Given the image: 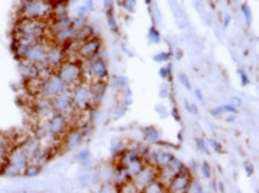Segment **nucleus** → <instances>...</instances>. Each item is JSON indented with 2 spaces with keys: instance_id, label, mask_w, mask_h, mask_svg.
Listing matches in <instances>:
<instances>
[{
  "instance_id": "37",
  "label": "nucleus",
  "mask_w": 259,
  "mask_h": 193,
  "mask_svg": "<svg viewBox=\"0 0 259 193\" xmlns=\"http://www.w3.org/2000/svg\"><path fill=\"white\" fill-rule=\"evenodd\" d=\"M153 60L156 61V62H163V61H168L169 60V54L168 52H159L157 56H154Z\"/></svg>"
},
{
  "instance_id": "35",
  "label": "nucleus",
  "mask_w": 259,
  "mask_h": 193,
  "mask_svg": "<svg viewBox=\"0 0 259 193\" xmlns=\"http://www.w3.org/2000/svg\"><path fill=\"white\" fill-rule=\"evenodd\" d=\"M124 8L130 14H133L136 10V8H137V0H124Z\"/></svg>"
},
{
  "instance_id": "52",
  "label": "nucleus",
  "mask_w": 259,
  "mask_h": 193,
  "mask_svg": "<svg viewBox=\"0 0 259 193\" xmlns=\"http://www.w3.org/2000/svg\"><path fill=\"white\" fill-rule=\"evenodd\" d=\"M233 100H234V104H237V106H240V104H242V100H240L239 98H233Z\"/></svg>"
},
{
  "instance_id": "13",
  "label": "nucleus",
  "mask_w": 259,
  "mask_h": 193,
  "mask_svg": "<svg viewBox=\"0 0 259 193\" xmlns=\"http://www.w3.org/2000/svg\"><path fill=\"white\" fill-rule=\"evenodd\" d=\"M47 46H48V42H46V40H43L41 42L31 45L22 60L35 62V64H44L47 56Z\"/></svg>"
},
{
  "instance_id": "54",
  "label": "nucleus",
  "mask_w": 259,
  "mask_h": 193,
  "mask_svg": "<svg viewBox=\"0 0 259 193\" xmlns=\"http://www.w3.org/2000/svg\"><path fill=\"white\" fill-rule=\"evenodd\" d=\"M247 174H249V176L252 174V166H249V164H247Z\"/></svg>"
},
{
  "instance_id": "41",
  "label": "nucleus",
  "mask_w": 259,
  "mask_h": 193,
  "mask_svg": "<svg viewBox=\"0 0 259 193\" xmlns=\"http://www.w3.org/2000/svg\"><path fill=\"white\" fill-rule=\"evenodd\" d=\"M242 12H243V15L246 16V20H247V24H250V19H252V14H250V10H249V8L243 4L242 6Z\"/></svg>"
},
{
  "instance_id": "29",
  "label": "nucleus",
  "mask_w": 259,
  "mask_h": 193,
  "mask_svg": "<svg viewBox=\"0 0 259 193\" xmlns=\"http://www.w3.org/2000/svg\"><path fill=\"white\" fill-rule=\"evenodd\" d=\"M112 84H114V88H117L118 90H122L127 88V78L125 77H122V76H115L114 78H112Z\"/></svg>"
},
{
  "instance_id": "10",
  "label": "nucleus",
  "mask_w": 259,
  "mask_h": 193,
  "mask_svg": "<svg viewBox=\"0 0 259 193\" xmlns=\"http://www.w3.org/2000/svg\"><path fill=\"white\" fill-rule=\"evenodd\" d=\"M191 180H192V176H191L189 168H186L183 172H178L173 178L169 180L166 189L169 192H186Z\"/></svg>"
},
{
  "instance_id": "38",
  "label": "nucleus",
  "mask_w": 259,
  "mask_h": 193,
  "mask_svg": "<svg viewBox=\"0 0 259 193\" xmlns=\"http://www.w3.org/2000/svg\"><path fill=\"white\" fill-rule=\"evenodd\" d=\"M221 108H223V110L227 112V114H236V110H237V108H236L234 104H223Z\"/></svg>"
},
{
  "instance_id": "17",
  "label": "nucleus",
  "mask_w": 259,
  "mask_h": 193,
  "mask_svg": "<svg viewBox=\"0 0 259 193\" xmlns=\"http://www.w3.org/2000/svg\"><path fill=\"white\" fill-rule=\"evenodd\" d=\"M19 74L24 80H32V78H38L40 73H41V67L40 64H35V62H30V61H25V60H19Z\"/></svg>"
},
{
  "instance_id": "30",
  "label": "nucleus",
  "mask_w": 259,
  "mask_h": 193,
  "mask_svg": "<svg viewBox=\"0 0 259 193\" xmlns=\"http://www.w3.org/2000/svg\"><path fill=\"white\" fill-rule=\"evenodd\" d=\"M76 158L79 163H83V164L89 163V160H91V151H89L88 148H83L80 152H79V154H77Z\"/></svg>"
},
{
  "instance_id": "24",
  "label": "nucleus",
  "mask_w": 259,
  "mask_h": 193,
  "mask_svg": "<svg viewBox=\"0 0 259 193\" xmlns=\"http://www.w3.org/2000/svg\"><path fill=\"white\" fill-rule=\"evenodd\" d=\"M95 35H96V30H93V26H91V25H85L82 30H76V40H79V41H86Z\"/></svg>"
},
{
  "instance_id": "12",
  "label": "nucleus",
  "mask_w": 259,
  "mask_h": 193,
  "mask_svg": "<svg viewBox=\"0 0 259 193\" xmlns=\"http://www.w3.org/2000/svg\"><path fill=\"white\" fill-rule=\"evenodd\" d=\"M6 163L12 164L14 167H16L21 172V174H24L25 168L30 164V160H28V157L25 156V152L21 150L19 146H12V148L9 150V152H8Z\"/></svg>"
},
{
  "instance_id": "34",
  "label": "nucleus",
  "mask_w": 259,
  "mask_h": 193,
  "mask_svg": "<svg viewBox=\"0 0 259 193\" xmlns=\"http://www.w3.org/2000/svg\"><path fill=\"white\" fill-rule=\"evenodd\" d=\"M186 192H202V188H201V184H199L198 180H191V183H189V186H188V190Z\"/></svg>"
},
{
  "instance_id": "7",
  "label": "nucleus",
  "mask_w": 259,
  "mask_h": 193,
  "mask_svg": "<svg viewBox=\"0 0 259 193\" xmlns=\"http://www.w3.org/2000/svg\"><path fill=\"white\" fill-rule=\"evenodd\" d=\"M44 124H46L47 130L50 131V134L53 135L54 138L63 136L67 132V130H69V119L66 118L63 114H59V112L51 114L46 119Z\"/></svg>"
},
{
  "instance_id": "47",
  "label": "nucleus",
  "mask_w": 259,
  "mask_h": 193,
  "mask_svg": "<svg viewBox=\"0 0 259 193\" xmlns=\"http://www.w3.org/2000/svg\"><path fill=\"white\" fill-rule=\"evenodd\" d=\"M104 4H105V9H114V0H104Z\"/></svg>"
},
{
  "instance_id": "25",
  "label": "nucleus",
  "mask_w": 259,
  "mask_h": 193,
  "mask_svg": "<svg viewBox=\"0 0 259 193\" xmlns=\"http://www.w3.org/2000/svg\"><path fill=\"white\" fill-rule=\"evenodd\" d=\"M144 162H143V158H140V160H136V162H131V163H128L125 166V170H127V173L130 174V178H133L136 174H137L138 172L144 167Z\"/></svg>"
},
{
  "instance_id": "45",
  "label": "nucleus",
  "mask_w": 259,
  "mask_h": 193,
  "mask_svg": "<svg viewBox=\"0 0 259 193\" xmlns=\"http://www.w3.org/2000/svg\"><path fill=\"white\" fill-rule=\"evenodd\" d=\"M179 80H181V83H182L183 86L186 88V89H191V82L188 80V77H185V76H181L179 77Z\"/></svg>"
},
{
  "instance_id": "46",
  "label": "nucleus",
  "mask_w": 259,
  "mask_h": 193,
  "mask_svg": "<svg viewBox=\"0 0 259 193\" xmlns=\"http://www.w3.org/2000/svg\"><path fill=\"white\" fill-rule=\"evenodd\" d=\"M239 73H240V82H242V86L249 84V78H247V74L243 73V72H239Z\"/></svg>"
},
{
  "instance_id": "48",
  "label": "nucleus",
  "mask_w": 259,
  "mask_h": 193,
  "mask_svg": "<svg viewBox=\"0 0 259 193\" xmlns=\"http://www.w3.org/2000/svg\"><path fill=\"white\" fill-rule=\"evenodd\" d=\"M195 96L198 98L199 102H204V96H202V93H201V90H199V89L195 90Z\"/></svg>"
},
{
  "instance_id": "42",
  "label": "nucleus",
  "mask_w": 259,
  "mask_h": 193,
  "mask_svg": "<svg viewBox=\"0 0 259 193\" xmlns=\"http://www.w3.org/2000/svg\"><path fill=\"white\" fill-rule=\"evenodd\" d=\"M197 146H198V148L202 151V152H207L208 150H207V144H205V141L202 140V138H197Z\"/></svg>"
},
{
  "instance_id": "4",
  "label": "nucleus",
  "mask_w": 259,
  "mask_h": 193,
  "mask_svg": "<svg viewBox=\"0 0 259 193\" xmlns=\"http://www.w3.org/2000/svg\"><path fill=\"white\" fill-rule=\"evenodd\" d=\"M56 73L70 86V89L77 83L83 82V76H85L80 62H76V61H63L59 66V68L56 70Z\"/></svg>"
},
{
  "instance_id": "1",
  "label": "nucleus",
  "mask_w": 259,
  "mask_h": 193,
  "mask_svg": "<svg viewBox=\"0 0 259 193\" xmlns=\"http://www.w3.org/2000/svg\"><path fill=\"white\" fill-rule=\"evenodd\" d=\"M53 4L44 0H22L19 10H18V19H41L48 20L51 18Z\"/></svg>"
},
{
  "instance_id": "20",
  "label": "nucleus",
  "mask_w": 259,
  "mask_h": 193,
  "mask_svg": "<svg viewBox=\"0 0 259 193\" xmlns=\"http://www.w3.org/2000/svg\"><path fill=\"white\" fill-rule=\"evenodd\" d=\"M92 89V108L101 104L104 96H105V89H107V84L105 82H93L91 84Z\"/></svg>"
},
{
  "instance_id": "15",
  "label": "nucleus",
  "mask_w": 259,
  "mask_h": 193,
  "mask_svg": "<svg viewBox=\"0 0 259 193\" xmlns=\"http://www.w3.org/2000/svg\"><path fill=\"white\" fill-rule=\"evenodd\" d=\"M157 166L154 164H144V167L133 178V182L136 183L138 189L141 190L146 184H149L152 180L157 178Z\"/></svg>"
},
{
  "instance_id": "27",
  "label": "nucleus",
  "mask_w": 259,
  "mask_h": 193,
  "mask_svg": "<svg viewBox=\"0 0 259 193\" xmlns=\"http://www.w3.org/2000/svg\"><path fill=\"white\" fill-rule=\"evenodd\" d=\"M40 170H41V166H40V164L30 162L28 167H27L25 172H24V174H25L27 178H34V176H37V174L40 173Z\"/></svg>"
},
{
  "instance_id": "3",
  "label": "nucleus",
  "mask_w": 259,
  "mask_h": 193,
  "mask_svg": "<svg viewBox=\"0 0 259 193\" xmlns=\"http://www.w3.org/2000/svg\"><path fill=\"white\" fill-rule=\"evenodd\" d=\"M66 90H70V86L56 72H53L51 74L47 76L46 78H41L38 92L35 96H44V98L51 99L56 94H59L61 92H66Z\"/></svg>"
},
{
  "instance_id": "28",
  "label": "nucleus",
  "mask_w": 259,
  "mask_h": 193,
  "mask_svg": "<svg viewBox=\"0 0 259 193\" xmlns=\"http://www.w3.org/2000/svg\"><path fill=\"white\" fill-rule=\"evenodd\" d=\"M107 18H108V25L112 32H117L118 30V26H117V19H115V15H114V9H108L107 10Z\"/></svg>"
},
{
  "instance_id": "36",
  "label": "nucleus",
  "mask_w": 259,
  "mask_h": 193,
  "mask_svg": "<svg viewBox=\"0 0 259 193\" xmlns=\"http://www.w3.org/2000/svg\"><path fill=\"white\" fill-rule=\"evenodd\" d=\"M201 170H202V176H204V178H211V173H213V172H211V166L207 163V162H204V163H202Z\"/></svg>"
},
{
  "instance_id": "18",
  "label": "nucleus",
  "mask_w": 259,
  "mask_h": 193,
  "mask_svg": "<svg viewBox=\"0 0 259 193\" xmlns=\"http://www.w3.org/2000/svg\"><path fill=\"white\" fill-rule=\"evenodd\" d=\"M83 130L80 128H73V130H67V132L64 134V140H63V144L66 150H73L79 147L83 141Z\"/></svg>"
},
{
  "instance_id": "49",
  "label": "nucleus",
  "mask_w": 259,
  "mask_h": 193,
  "mask_svg": "<svg viewBox=\"0 0 259 193\" xmlns=\"http://www.w3.org/2000/svg\"><path fill=\"white\" fill-rule=\"evenodd\" d=\"M172 115H173V118H176L178 122L181 120V116H179V114H178V109H173V110H172Z\"/></svg>"
},
{
  "instance_id": "6",
  "label": "nucleus",
  "mask_w": 259,
  "mask_h": 193,
  "mask_svg": "<svg viewBox=\"0 0 259 193\" xmlns=\"http://www.w3.org/2000/svg\"><path fill=\"white\" fill-rule=\"evenodd\" d=\"M51 104H53L54 112L63 114L67 119H69V115H73L75 110H77L75 108V104H73V98H72L70 90L61 92L59 94H56L54 98H51Z\"/></svg>"
},
{
  "instance_id": "5",
  "label": "nucleus",
  "mask_w": 259,
  "mask_h": 193,
  "mask_svg": "<svg viewBox=\"0 0 259 193\" xmlns=\"http://www.w3.org/2000/svg\"><path fill=\"white\" fill-rule=\"evenodd\" d=\"M72 98L73 104L79 112H86L89 108H92V89L89 83L80 82L72 88Z\"/></svg>"
},
{
  "instance_id": "11",
  "label": "nucleus",
  "mask_w": 259,
  "mask_h": 193,
  "mask_svg": "<svg viewBox=\"0 0 259 193\" xmlns=\"http://www.w3.org/2000/svg\"><path fill=\"white\" fill-rule=\"evenodd\" d=\"M63 61H66V52L63 46L56 44H48L47 46V56L44 64H47L51 70H57Z\"/></svg>"
},
{
  "instance_id": "23",
  "label": "nucleus",
  "mask_w": 259,
  "mask_h": 193,
  "mask_svg": "<svg viewBox=\"0 0 259 193\" xmlns=\"http://www.w3.org/2000/svg\"><path fill=\"white\" fill-rule=\"evenodd\" d=\"M172 154L168 151H163V150H156L154 151V166L157 167H163V166H168L172 160Z\"/></svg>"
},
{
  "instance_id": "21",
  "label": "nucleus",
  "mask_w": 259,
  "mask_h": 193,
  "mask_svg": "<svg viewBox=\"0 0 259 193\" xmlns=\"http://www.w3.org/2000/svg\"><path fill=\"white\" fill-rule=\"evenodd\" d=\"M12 146H15V144H14V141H12V138L9 135L0 134V166L6 162L8 152H9V150L12 148Z\"/></svg>"
},
{
  "instance_id": "43",
  "label": "nucleus",
  "mask_w": 259,
  "mask_h": 193,
  "mask_svg": "<svg viewBox=\"0 0 259 193\" xmlns=\"http://www.w3.org/2000/svg\"><path fill=\"white\" fill-rule=\"evenodd\" d=\"M210 144L213 146V148L217 151V152H221L223 148H221V144L218 142V141H215V140H210Z\"/></svg>"
},
{
  "instance_id": "53",
  "label": "nucleus",
  "mask_w": 259,
  "mask_h": 193,
  "mask_svg": "<svg viewBox=\"0 0 259 193\" xmlns=\"http://www.w3.org/2000/svg\"><path fill=\"white\" fill-rule=\"evenodd\" d=\"M229 22H230V16H226V18H224V26H227V25H229Z\"/></svg>"
},
{
  "instance_id": "31",
  "label": "nucleus",
  "mask_w": 259,
  "mask_h": 193,
  "mask_svg": "<svg viewBox=\"0 0 259 193\" xmlns=\"http://www.w3.org/2000/svg\"><path fill=\"white\" fill-rule=\"evenodd\" d=\"M169 166H170V167H173L176 172H183V170H186V168H188V167H186V166H185V164H183L179 158H176L175 156L172 157V160H170Z\"/></svg>"
},
{
  "instance_id": "44",
  "label": "nucleus",
  "mask_w": 259,
  "mask_h": 193,
  "mask_svg": "<svg viewBox=\"0 0 259 193\" xmlns=\"http://www.w3.org/2000/svg\"><path fill=\"white\" fill-rule=\"evenodd\" d=\"M213 116H220L221 114H224V110H223V108L221 106H218V108H214V109H211V112H210Z\"/></svg>"
},
{
  "instance_id": "22",
  "label": "nucleus",
  "mask_w": 259,
  "mask_h": 193,
  "mask_svg": "<svg viewBox=\"0 0 259 193\" xmlns=\"http://www.w3.org/2000/svg\"><path fill=\"white\" fill-rule=\"evenodd\" d=\"M165 190H168V189H166V184H165L160 178H154V180H152L149 184H146V186L141 189V192L146 193H163Z\"/></svg>"
},
{
  "instance_id": "26",
  "label": "nucleus",
  "mask_w": 259,
  "mask_h": 193,
  "mask_svg": "<svg viewBox=\"0 0 259 193\" xmlns=\"http://www.w3.org/2000/svg\"><path fill=\"white\" fill-rule=\"evenodd\" d=\"M143 131H144L146 140H147L149 142H152V144H157V141L160 140V135H159V132L156 131V128H153V126H147V128H144Z\"/></svg>"
},
{
  "instance_id": "8",
  "label": "nucleus",
  "mask_w": 259,
  "mask_h": 193,
  "mask_svg": "<svg viewBox=\"0 0 259 193\" xmlns=\"http://www.w3.org/2000/svg\"><path fill=\"white\" fill-rule=\"evenodd\" d=\"M101 48H102V41L99 36H92L86 41H82L80 46H79V51H77V56L83 60H91L96 56H99L101 52Z\"/></svg>"
},
{
  "instance_id": "33",
  "label": "nucleus",
  "mask_w": 259,
  "mask_h": 193,
  "mask_svg": "<svg viewBox=\"0 0 259 193\" xmlns=\"http://www.w3.org/2000/svg\"><path fill=\"white\" fill-rule=\"evenodd\" d=\"M85 25H88L86 18H79V16H77L76 19H73V25H72V26H73L76 30H82Z\"/></svg>"
},
{
  "instance_id": "9",
  "label": "nucleus",
  "mask_w": 259,
  "mask_h": 193,
  "mask_svg": "<svg viewBox=\"0 0 259 193\" xmlns=\"http://www.w3.org/2000/svg\"><path fill=\"white\" fill-rule=\"evenodd\" d=\"M88 73L91 74L93 82H105L108 78V62L105 58L101 57H93L89 60V67Z\"/></svg>"
},
{
  "instance_id": "32",
  "label": "nucleus",
  "mask_w": 259,
  "mask_h": 193,
  "mask_svg": "<svg viewBox=\"0 0 259 193\" xmlns=\"http://www.w3.org/2000/svg\"><path fill=\"white\" fill-rule=\"evenodd\" d=\"M149 40L152 41L153 44L160 42V35H159V32H157V30H156L154 26H152L150 30H149Z\"/></svg>"
},
{
  "instance_id": "19",
  "label": "nucleus",
  "mask_w": 259,
  "mask_h": 193,
  "mask_svg": "<svg viewBox=\"0 0 259 193\" xmlns=\"http://www.w3.org/2000/svg\"><path fill=\"white\" fill-rule=\"evenodd\" d=\"M76 38V30L73 26L70 28H64V30H51V40H53V44L56 45H64L66 42L72 41Z\"/></svg>"
},
{
  "instance_id": "51",
  "label": "nucleus",
  "mask_w": 259,
  "mask_h": 193,
  "mask_svg": "<svg viewBox=\"0 0 259 193\" xmlns=\"http://www.w3.org/2000/svg\"><path fill=\"white\" fill-rule=\"evenodd\" d=\"M85 6H86V8H88V10H89V12H91L92 9H93V2H92V0H88V2H86V4H85Z\"/></svg>"
},
{
  "instance_id": "2",
  "label": "nucleus",
  "mask_w": 259,
  "mask_h": 193,
  "mask_svg": "<svg viewBox=\"0 0 259 193\" xmlns=\"http://www.w3.org/2000/svg\"><path fill=\"white\" fill-rule=\"evenodd\" d=\"M48 32V20L41 19H18L15 25V35L46 38Z\"/></svg>"
},
{
  "instance_id": "16",
  "label": "nucleus",
  "mask_w": 259,
  "mask_h": 193,
  "mask_svg": "<svg viewBox=\"0 0 259 193\" xmlns=\"http://www.w3.org/2000/svg\"><path fill=\"white\" fill-rule=\"evenodd\" d=\"M18 146L25 152V156L28 157L30 162H34L43 150L41 142L35 136H24L21 140V142H18Z\"/></svg>"
},
{
  "instance_id": "14",
  "label": "nucleus",
  "mask_w": 259,
  "mask_h": 193,
  "mask_svg": "<svg viewBox=\"0 0 259 193\" xmlns=\"http://www.w3.org/2000/svg\"><path fill=\"white\" fill-rule=\"evenodd\" d=\"M32 112L38 119H47L51 114H54L51 99L44 98V96H35L34 102H32Z\"/></svg>"
},
{
  "instance_id": "39",
  "label": "nucleus",
  "mask_w": 259,
  "mask_h": 193,
  "mask_svg": "<svg viewBox=\"0 0 259 193\" xmlns=\"http://www.w3.org/2000/svg\"><path fill=\"white\" fill-rule=\"evenodd\" d=\"M159 74L162 76V78H169L170 77V68L169 67H162L159 70Z\"/></svg>"
},
{
  "instance_id": "40",
  "label": "nucleus",
  "mask_w": 259,
  "mask_h": 193,
  "mask_svg": "<svg viewBox=\"0 0 259 193\" xmlns=\"http://www.w3.org/2000/svg\"><path fill=\"white\" fill-rule=\"evenodd\" d=\"M88 14H89V10H88L86 6H80V8L77 9V16H79V18H86Z\"/></svg>"
},
{
  "instance_id": "50",
  "label": "nucleus",
  "mask_w": 259,
  "mask_h": 193,
  "mask_svg": "<svg viewBox=\"0 0 259 193\" xmlns=\"http://www.w3.org/2000/svg\"><path fill=\"white\" fill-rule=\"evenodd\" d=\"M89 178H91V176H83V178H80V183H82V184H88V183H89V182H88Z\"/></svg>"
}]
</instances>
